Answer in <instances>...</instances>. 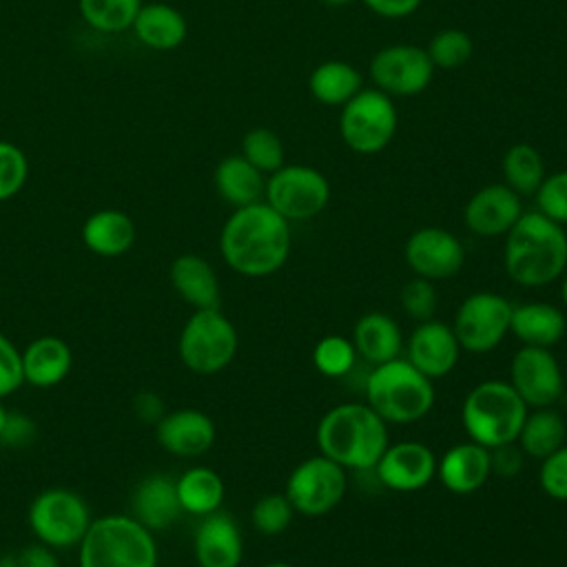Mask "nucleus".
Segmentation results:
<instances>
[{
	"label": "nucleus",
	"instance_id": "obj_1",
	"mask_svg": "<svg viewBox=\"0 0 567 567\" xmlns=\"http://www.w3.org/2000/svg\"><path fill=\"white\" fill-rule=\"evenodd\" d=\"M292 230L266 202L235 208L219 233V252L230 270L241 277H270L288 261Z\"/></svg>",
	"mask_w": 567,
	"mask_h": 567
},
{
	"label": "nucleus",
	"instance_id": "obj_2",
	"mask_svg": "<svg viewBox=\"0 0 567 567\" xmlns=\"http://www.w3.org/2000/svg\"><path fill=\"white\" fill-rule=\"evenodd\" d=\"M503 266L523 288L554 284L567 268V233L538 210L523 213L505 235Z\"/></svg>",
	"mask_w": 567,
	"mask_h": 567
},
{
	"label": "nucleus",
	"instance_id": "obj_3",
	"mask_svg": "<svg viewBox=\"0 0 567 567\" xmlns=\"http://www.w3.org/2000/svg\"><path fill=\"white\" fill-rule=\"evenodd\" d=\"M319 454L339 463L343 470H374L390 445L388 423L368 403H339L317 423Z\"/></svg>",
	"mask_w": 567,
	"mask_h": 567
},
{
	"label": "nucleus",
	"instance_id": "obj_4",
	"mask_svg": "<svg viewBox=\"0 0 567 567\" xmlns=\"http://www.w3.org/2000/svg\"><path fill=\"white\" fill-rule=\"evenodd\" d=\"M365 403L385 421L394 425H410L421 421L434 408V381L421 374L408 359H392L372 365L363 383Z\"/></svg>",
	"mask_w": 567,
	"mask_h": 567
},
{
	"label": "nucleus",
	"instance_id": "obj_5",
	"mask_svg": "<svg viewBox=\"0 0 567 567\" xmlns=\"http://www.w3.org/2000/svg\"><path fill=\"white\" fill-rule=\"evenodd\" d=\"M529 408L509 381L487 379L476 383L463 399L461 423L470 441L492 450L514 443Z\"/></svg>",
	"mask_w": 567,
	"mask_h": 567
},
{
	"label": "nucleus",
	"instance_id": "obj_6",
	"mask_svg": "<svg viewBox=\"0 0 567 567\" xmlns=\"http://www.w3.org/2000/svg\"><path fill=\"white\" fill-rule=\"evenodd\" d=\"M78 567H157L153 532L124 514L93 518L78 545Z\"/></svg>",
	"mask_w": 567,
	"mask_h": 567
},
{
	"label": "nucleus",
	"instance_id": "obj_7",
	"mask_svg": "<svg viewBox=\"0 0 567 567\" xmlns=\"http://www.w3.org/2000/svg\"><path fill=\"white\" fill-rule=\"evenodd\" d=\"M237 348V328L219 308L195 310L182 326L177 339V354L195 374H217L226 370Z\"/></svg>",
	"mask_w": 567,
	"mask_h": 567
},
{
	"label": "nucleus",
	"instance_id": "obj_8",
	"mask_svg": "<svg viewBox=\"0 0 567 567\" xmlns=\"http://www.w3.org/2000/svg\"><path fill=\"white\" fill-rule=\"evenodd\" d=\"M91 520L86 501L66 487L42 489L27 512L31 534L51 549L78 547Z\"/></svg>",
	"mask_w": 567,
	"mask_h": 567
},
{
	"label": "nucleus",
	"instance_id": "obj_9",
	"mask_svg": "<svg viewBox=\"0 0 567 567\" xmlns=\"http://www.w3.org/2000/svg\"><path fill=\"white\" fill-rule=\"evenodd\" d=\"M399 126V113L392 97L379 89H361L341 106L339 133L343 144L359 155L383 151Z\"/></svg>",
	"mask_w": 567,
	"mask_h": 567
},
{
	"label": "nucleus",
	"instance_id": "obj_10",
	"mask_svg": "<svg viewBox=\"0 0 567 567\" xmlns=\"http://www.w3.org/2000/svg\"><path fill=\"white\" fill-rule=\"evenodd\" d=\"M264 202L286 221L317 217L330 202L328 177L306 164H284L266 179Z\"/></svg>",
	"mask_w": 567,
	"mask_h": 567
},
{
	"label": "nucleus",
	"instance_id": "obj_11",
	"mask_svg": "<svg viewBox=\"0 0 567 567\" xmlns=\"http://www.w3.org/2000/svg\"><path fill=\"white\" fill-rule=\"evenodd\" d=\"M512 303L492 290L472 292L456 308L452 330L461 350L485 354L501 346L509 332Z\"/></svg>",
	"mask_w": 567,
	"mask_h": 567
},
{
	"label": "nucleus",
	"instance_id": "obj_12",
	"mask_svg": "<svg viewBox=\"0 0 567 567\" xmlns=\"http://www.w3.org/2000/svg\"><path fill=\"white\" fill-rule=\"evenodd\" d=\"M348 470L323 454L301 461L288 476L284 494L297 514L323 516L346 496Z\"/></svg>",
	"mask_w": 567,
	"mask_h": 567
},
{
	"label": "nucleus",
	"instance_id": "obj_13",
	"mask_svg": "<svg viewBox=\"0 0 567 567\" xmlns=\"http://www.w3.org/2000/svg\"><path fill=\"white\" fill-rule=\"evenodd\" d=\"M509 385L527 408H554L565 392V379L551 348L520 346L509 363Z\"/></svg>",
	"mask_w": 567,
	"mask_h": 567
},
{
	"label": "nucleus",
	"instance_id": "obj_14",
	"mask_svg": "<svg viewBox=\"0 0 567 567\" xmlns=\"http://www.w3.org/2000/svg\"><path fill=\"white\" fill-rule=\"evenodd\" d=\"M434 75V64L425 49L414 44H390L377 51L370 60V78L383 93L410 97L427 89Z\"/></svg>",
	"mask_w": 567,
	"mask_h": 567
},
{
	"label": "nucleus",
	"instance_id": "obj_15",
	"mask_svg": "<svg viewBox=\"0 0 567 567\" xmlns=\"http://www.w3.org/2000/svg\"><path fill=\"white\" fill-rule=\"evenodd\" d=\"M403 257L416 277L436 284L458 275L465 264V246L445 228L423 226L408 237Z\"/></svg>",
	"mask_w": 567,
	"mask_h": 567
},
{
	"label": "nucleus",
	"instance_id": "obj_16",
	"mask_svg": "<svg viewBox=\"0 0 567 567\" xmlns=\"http://www.w3.org/2000/svg\"><path fill=\"white\" fill-rule=\"evenodd\" d=\"M436 456L421 441H399L385 447L374 472L392 492H419L436 476Z\"/></svg>",
	"mask_w": 567,
	"mask_h": 567
},
{
	"label": "nucleus",
	"instance_id": "obj_17",
	"mask_svg": "<svg viewBox=\"0 0 567 567\" xmlns=\"http://www.w3.org/2000/svg\"><path fill=\"white\" fill-rule=\"evenodd\" d=\"M461 357V346L452 326L439 319L416 323L405 343V359L427 379L450 374Z\"/></svg>",
	"mask_w": 567,
	"mask_h": 567
},
{
	"label": "nucleus",
	"instance_id": "obj_18",
	"mask_svg": "<svg viewBox=\"0 0 567 567\" xmlns=\"http://www.w3.org/2000/svg\"><path fill=\"white\" fill-rule=\"evenodd\" d=\"M217 436L213 419L197 408H182L164 412L155 423L157 443L173 456L195 458L206 454Z\"/></svg>",
	"mask_w": 567,
	"mask_h": 567
},
{
	"label": "nucleus",
	"instance_id": "obj_19",
	"mask_svg": "<svg viewBox=\"0 0 567 567\" xmlns=\"http://www.w3.org/2000/svg\"><path fill=\"white\" fill-rule=\"evenodd\" d=\"M523 215L520 195L507 184H487L478 188L463 210L465 226L478 237H501Z\"/></svg>",
	"mask_w": 567,
	"mask_h": 567
},
{
	"label": "nucleus",
	"instance_id": "obj_20",
	"mask_svg": "<svg viewBox=\"0 0 567 567\" xmlns=\"http://www.w3.org/2000/svg\"><path fill=\"white\" fill-rule=\"evenodd\" d=\"M193 554L199 567H239L244 538L237 520L219 509L202 516L193 536Z\"/></svg>",
	"mask_w": 567,
	"mask_h": 567
},
{
	"label": "nucleus",
	"instance_id": "obj_21",
	"mask_svg": "<svg viewBox=\"0 0 567 567\" xmlns=\"http://www.w3.org/2000/svg\"><path fill=\"white\" fill-rule=\"evenodd\" d=\"M436 476L441 485L452 494H474L492 476L489 450L474 441L456 443L447 447L443 456L436 461Z\"/></svg>",
	"mask_w": 567,
	"mask_h": 567
},
{
	"label": "nucleus",
	"instance_id": "obj_22",
	"mask_svg": "<svg viewBox=\"0 0 567 567\" xmlns=\"http://www.w3.org/2000/svg\"><path fill=\"white\" fill-rule=\"evenodd\" d=\"M131 516L151 532L168 529L182 514L175 478L166 474L144 476L131 496Z\"/></svg>",
	"mask_w": 567,
	"mask_h": 567
},
{
	"label": "nucleus",
	"instance_id": "obj_23",
	"mask_svg": "<svg viewBox=\"0 0 567 567\" xmlns=\"http://www.w3.org/2000/svg\"><path fill=\"white\" fill-rule=\"evenodd\" d=\"M73 368L71 346L53 334L29 341L22 350V377L33 388H53L62 383Z\"/></svg>",
	"mask_w": 567,
	"mask_h": 567
},
{
	"label": "nucleus",
	"instance_id": "obj_24",
	"mask_svg": "<svg viewBox=\"0 0 567 567\" xmlns=\"http://www.w3.org/2000/svg\"><path fill=\"white\" fill-rule=\"evenodd\" d=\"M567 330L565 315L558 306L547 301H525L512 306L509 332L523 346L536 348H554Z\"/></svg>",
	"mask_w": 567,
	"mask_h": 567
},
{
	"label": "nucleus",
	"instance_id": "obj_25",
	"mask_svg": "<svg viewBox=\"0 0 567 567\" xmlns=\"http://www.w3.org/2000/svg\"><path fill=\"white\" fill-rule=\"evenodd\" d=\"M168 279L175 292L195 310L219 308V279L204 257L193 252L175 257Z\"/></svg>",
	"mask_w": 567,
	"mask_h": 567
},
{
	"label": "nucleus",
	"instance_id": "obj_26",
	"mask_svg": "<svg viewBox=\"0 0 567 567\" xmlns=\"http://www.w3.org/2000/svg\"><path fill=\"white\" fill-rule=\"evenodd\" d=\"M352 346L357 357L370 365H379L401 357L403 334L392 317L383 312H365L354 323Z\"/></svg>",
	"mask_w": 567,
	"mask_h": 567
},
{
	"label": "nucleus",
	"instance_id": "obj_27",
	"mask_svg": "<svg viewBox=\"0 0 567 567\" xmlns=\"http://www.w3.org/2000/svg\"><path fill=\"white\" fill-rule=\"evenodd\" d=\"M82 241L100 257H120L135 241V224L126 213L104 208L86 217L82 224Z\"/></svg>",
	"mask_w": 567,
	"mask_h": 567
},
{
	"label": "nucleus",
	"instance_id": "obj_28",
	"mask_svg": "<svg viewBox=\"0 0 567 567\" xmlns=\"http://www.w3.org/2000/svg\"><path fill=\"white\" fill-rule=\"evenodd\" d=\"M215 188L224 202L235 208L264 202L266 179L244 155H228L215 168Z\"/></svg>",
	"mask_w": 567,
	"mask_h": 567
},
{
	"label": "nucleus",
	"instance_id": "obj_29",
	"mask_svg": "<svg viewBox=\"0 0 567 567\" xmlns=\"http://www.w3.org/2000/svg\"><path fill=\"white\" fill-rule=\"evenodd\" d=\"M135 38L155 51H171L179 47L186 38V20L184 16L164 2L142 4L133 20Z\"/></svg>",
	"mask_w": 567,
	"mask_h": 567
},
{
	"label": "nucleus",
	"instance_id": "obj_30",
	"mask_svg": "<svg viewBox=\"0 0 567 567\" xmlns=\"http://www.w3.org/2000/svg\"><path fill=\"white\" fill-rule=\"evenodd\" d=\"M565 436H567V425L558 410L532 408V412H527L523 421L516 443L525 456L543 461L545 456H549L551 452L565 445Z\"/></svg>",
	"mask_w": 567,
	"mask_h": 567
},
{
	"label": "nucleus",
	"instance_id": "obj_31",
	"mask_svg": "<svg viewBox=\"0 0 567 567\" xmlns=\"http://www.w3.org/2000/svg\"><path fill=\"white\" fill-rule=\"evenodd\" d=\"M177 498L182 505V512L193 514V516H208L217 512L224 503V481L221 476L206 465H197L186 470L177 481Z\"/></svg>",
	"mask_w": 567,
	"mask_h": 567
},
{
	"label": "nucleus",
	"instance_id": "obj_32",
	"mask_svg": "<svg viewBox=\"0 0 567 567\" xmlns=\"http://www.w3.org/2000/svg\"><path fill=\"white\" fill-rule=\"evenodd\" d=\"M308 89L317 102L326 106H343L363 89V80L352 64L328 60L315 66L308 78Z\"/></svg>",
	"mask_w": 567,
	"mask_h": 567
},
{
	"label": "nucleus",
	"instance_id": "obj_33",
	"mask_svg": "<svg viewBox=\"0 0 567 567\" xmlns=\"http://www.w3.org/2000/svg\"><path fill=\"white\" fill-rule=\"evenodd\" d=\"M505 184L518 195H534L545 179L543 155L527 142L512 144L503 155Z\"/></svg>",
	"mask_w": 567,
	"mask_h": 567
},
{
	"label": "nucleus",
	"instance_id": "obj_34",
	"mask_svg": "<svg viewBox=\"0 0 567 567\" xmlns=\"http://www.w3.org/2000/svg\"><path fill=\"white\" fill-rule=\"evenodd\" d=\"M142 0H80L82 20L95 31L117 33L133 27Z\"/></svg>",
	"mask_w": 567,
	"mask_h": 567
},
{
	"label": "nucleus",
	"instance_id": "obj_35",
	"mask_svg": "<svg viewBox=\"0 0 567 567\" xmlns=\"http://www.w3.org/2000/svg\"><path fill=\"white\" fill-rule=\"evenodd\" d=\"M357 361V350L352 346V339H346L341 334H328L319 339L312 348V363L315 368L330 379L346 377Z\"/></svg>",
	"mask_w": 567,
	"mask_h": 567
},
{
	"label": "nucleus",
	"instance_id": "obj_36",
	"mask_svg": "<svg viewBox=\"0 0 567 567\" xmlns=\"http://www.w3.org/2000/svg\"><path fill=\"white\" fill-rule=\"evenodd\" d=\"M425 51L434 66L458 69L472 58L474 42L467 31L450 27V29H441L439 33H434V38L430 40Z\"/></svg>",
	"mask_w": 567,
	"mask_h": 567
},
{
	"label": "nucleus",
	"instance_id": "obj_37",
	"mask_svg": "<svg viewBox=\"0 0 567 567\" xmlns=\"http://www.w3.org/2000/svg\"><path fill=\"white\" fill-rule=\"evenodd\" d=\"M241 155L261 173H275L284 166V144L279 135L266 126L250 128L244 135Z\"/></svg>",
	"mask_w": 567,
	"mask_h": 567
},
{
	"label": "nucleus",
	"instance_id": "obj_38",
	"mask_svg": "<svg viewBox=\"0 0 567 567\" xmlns=\"http://www.w3.org/2000/svg\"><path fill=\"white\" fill-rule=\"evenodd\" d=\"M295 514L297 512L286 494H266L255 501L250 523L261 536H279L290 527Z\"/></svg>",
	"mask_w": 567,
	"mask_h": 567
},
{
	"label": "nucleus",
	"instance_id": "obj_39",
	"mask_svg": "<svg viewBox=\"0 0 567 567\" xmlns=\"http://www.w3.org/2000/svg\"><path fill=\"white\" fill-rule=\"evenodd\" d=\"M399 303L403 312L416 323L434 319V312L439 308V292L434 281L414 275L410 281L403 284L399 292Z\"/></svg>",
	"mask_w": 567,
	"mask_h": 567
},
{
	"label": "nucleus",
	"instance_id": "obj_40",
	"mask_svg": "<svg viewBox=\"0 0 567 567\" xmlns=\"http://www.w3.org/2000/svg\"><path fill=\"white\" fill-rule=\"evenodd\" d=\"M534 197L538 204V213L560 226L567 224V171L545 175Z\"/></svg>",
	"mask_w": 567,
	"mask_h": 567
},
{
	"label": "nucleus",
	"instance_id": "obj_41",
	"mask_svg": "<svg viewBox=\"0 0 567 567\" xmlns=\"http://www.w3.org/2000/svg\"><path fill=\"white\" fill-rule=\"evenodd\" d=\"M29 175V162L24 153L11 144L0 140V202L11 199L20 193Z\"/></svg>",
	"mask_w": 567,
	"mask_h": 567
},
{
	"label": "nucleus",
	"instance_id": "obj_42",
	"mask_svg": "<svg viewBox=\"0 0 567 567\" xmlns=\"http://www.w3.org/2000/svg\"><path fill=\"white\" fill-rule=\"evenodd\" d=\"M538 483L549 498L567 501V445L540 461Z\"/></svg>",
	"mask_w": 567,
	"mask_h": 567
},
{
	"label": "nucleus",
	"instance_id": "obj_43",
	"mask_svg": "<svg viewBox=\"0 0 567 567\" xmlns=\"http://www.w3.org/2000/svg\"><path fill=\"white\" fill-rule=\"evenodd\" d=\"M22 383V350L0 332V399L13 394Z\"/></svg>",
	"mask_w": 567,
	"mask_h": 567
},
{
	"label": "nucleus",
	"instance_id": "obj_44",
	"mask_svg": "<svg viewBox=\"0 0 567 567\" xmlns=\"http://www.w3.org/2000/svg\"><path fill=\"white\" fill-rule=\"evenodd\" d=\"M523 463H525V454L516 441L489 450V465H492V474L496 476L512 478L523 470Z\"/></svg>",
	"mask_w": 567,
	"mask_h": 567
},
{
	"label": "nucleus",
	"instance_id": "obj_45",
	"mask_svg": "<svg viewBox=\"0 0 567 567\" xmlns=\"http://www.w3.org/2000/svg\"><path fill=\"white\" fill-rule=\"evenodd\" d=\"M33 436H35V425H33L31 419H27L24 414H16V412L7 414V423L2 427L0 443L11 445V447H22Z\"/></svg>",
	"mask_w": 567,
	"mask_h": 567
},
{
	"label": "nucleus",
	"instance_id": "obj_46",
	"mask_svg": "<svg viewBox=\"0 0 567 567\" xmlns=\"http://www.w3.org/2000/svg\"><path fill=\"white\" fill-rule=\"evenodd\" d=\"M16 567H60V560L55 558L53 549L38 543V545H29L24 547L16 558H13Z\"/></svg>",
	"mask_w": 567,
	"mask_h": 567
},
{
	"label": "nucleus",
	"instance_id": "obj_47",
	"mask_svg": "<svg viewBox=\"0 0 567 567\" xmlns=\"http://www.w3.org/2000/svg\"><path fill=\"white\" fill-rule=\"evenodd\" d=\"M363 4L381 18L396 20V18H405V16L414 13L419 9L421 0H363Z\"/></svg>",
	"mask_w": 567,
	"mask_h": 567
},
{
	"label": "nucleus",
	"instance_id": "obj_48",
	"mask_svg": "<svg viewBox=\"0 0 567 567\" xmlns=\"http://www.w3.org/2000/svg\"><path fill=\"white\" fill-rule=\"evenodd\" d=\"M133 410L137 414V419L146 421V423H157L164 416V403L155 392H140L133 401Z\"/></svg>",
	"mask_w": 567,
	"mask_h": 567
},
{
	"label": "nucleus",
	"instance_id": "obj_49",
	"mask_svg": "<svg viewBox=\"0 0 567 567\" xmlns=\"http://www.w3.org/2000/svg\"><path fill=\"white\" fill-rule=\"evenodd\" d=\"M560 299H563V303L567 306V275H565L563 281H560Z\"/></svg>",
	"mask_w": 567,
	"mask_h": 567
},
{
	"label": "nucleus",
	"instance_id": "obj_50",
	"mask_svg": "<svg viewBox=\"0 0 567 567\" xmlns=\"http://www.w3.org/2000/svg\"><path fill=\"white\" fill-rule=\"evenodd\" d=\"M7 414H9V410L2 405V401H0V434H2V427H4V423H7Z\"/></svg>",
	"mask_w": 567,
	"mask_h": 567
},
{
	"label": "nucleus",
	"instance_id": "obj_51",
	"mask_svg": "<svg viewBox=\"0 0 567 567\" xmlns=\"http://www.w3.org/2000/svg\"><path fill=\"white\" fill-rule=\"evenodd\" d=\"M321 2H326L330 7H343V4H350L352 0H321Z\"/></svg>",
	"mask_w": 567,
	"mask_h": 567
},
{
	"label": "nucleus",
	"instance_id": "obj_52",
	"mask_svg": "<svg viewBox=\"0 0 567 567\" xmlns=\"http://www.w3.org/2000/svg\"><path fill=\"white\" fill-rule=\"evenodd\" d=\"M264 567H295V565H290V563H281V560H275V563H266Z\"/></svg>",
	"mask_w": 567,
	"mask_h": 567
}]
</instances>
